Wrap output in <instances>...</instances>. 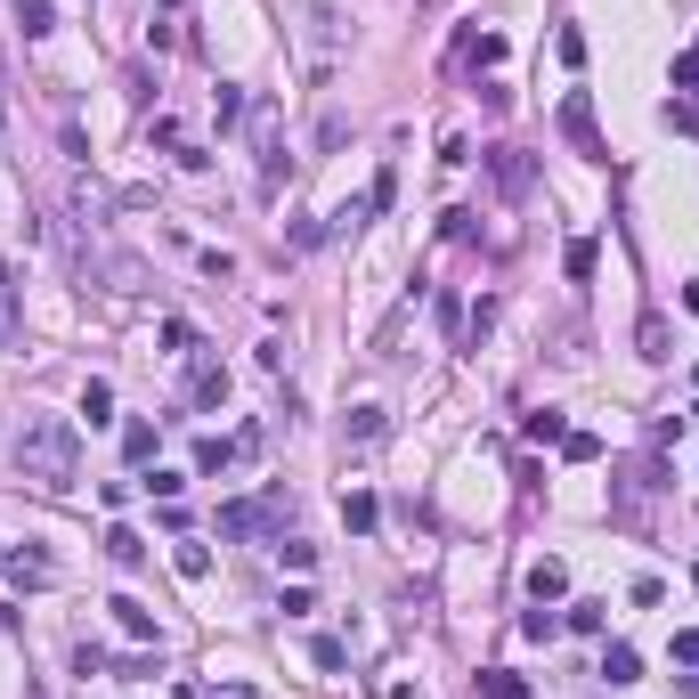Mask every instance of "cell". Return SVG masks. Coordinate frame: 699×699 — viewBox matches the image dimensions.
Instances as JSON below:
<instances>
[{
  "label": "cell",
  "mask_w": 699,
  "mask_h": 699,
  "mask_svg": "<svg viewBox=\"0 0 699 699\" xmlns=\"http://www.w3.org/2000/svg\"><path fill=\"white\" fill-rule=\"evenodd\" d=\"M9 456H17V472L41 480V488H74V480H82V431H74L66 415H25Z\"/></svg>",
  "instance_id": "obj_1"
},
{
  "label": "cell",
  "mask_w": 699,
  "mask_h": 699,
  "mask_svg": "<svg viewBox=\"0 0 699 699\" xmlns=\"http://www.w3.org/2000/svg\"><path fill=\"white\" fill-rule=\"evenodd\" d=\"M301 41H309V57H317V66H334V57H342V9H326V0H301Z\"/></svg>",
  "instance_id": "obj_2"
},
{
  "label": "cell",
  "mask_w": 699,
  "mask_h": 699,
  "mask_svg": "<svg viewBox=\"0 0 699 699\" xmlns=\"http://www.w3.org/2000/svg\"><path fill=\"white\" fill-rule=\"evenodd\" d=\"M277 521H285V488L252 496V504H220V537H261V529H277Z\"/></svg>",
  "instance_id": "obj_3"
},
{
  "label": "cell",
  "mask_w": 699,
  "mask_h": 699,
  "mask_svg": "<svg viewBox=\"0 0 699 699\" xmlns=\"http://www.w3.org/2000/svg\"><path fill=\"white\" fill-rule=\"evenodd\" d=\"M561 139L578 147L586 163H610V147H602V131H594V98H586V90H569V98H561Z\"/></svg>",
  "instance_id": "obj_4"
},
{
  "label": "cell",
  "mask_w": 699,
  "mask_h": 699,
  "mask_svg": "<svg viewBox=\"0 0 699 699\" xmlns=\"http://www.w3.org/2000/svg\"><path fill=\"white\" fill-rule=\"evenodd\" d=\"M488 171H496V187H504V196H529V179H537L521 147H496V155H488Z\"/></svg>",
  "instance_id": "obj_5"
},
{
  "label": "cell",
  "mask_w": 699,
  "mask_h": 699,
  "mask_svg": "<svg viewBox=\"0 0 699 699\" xmlns=\"http://www.w3.org/2000/svg\"><path fill=\"white\" fill-rule=\"evenodd\" d=\"M252 155H261V187H277V106L252 114Z\"/></svg>",
  "instance_id": "obj_6"
},
{
  "label": "cell",
  "mask_w": 699,
  "mask_h": 699,
  "mask_svg": "<svg viewBox=\"0 0 699 699\" xmlns=\"http://www.w3.org/2000/svg\"><path fill=\"white\" fill-rule=\"evenodd\" d=\"M187 399H196V407H220V399H228V366L196 358V374H187Z\"/></svg>",
  "instance_id": "obj_7"
},
{
  "label": "cell",
  "mask_w": 699,
  "mask_h": 699,
  "mask_svg": "<svg viewBox=\"0 0 699 699\" xmlns=\"http://www.w3.org/2000/svg\"><path fill=\"white\" fill-rule=\"evenodd\" d=\"M106 610H114V626L131 634V643H155V610H147V602H131V594H114Z\"/></svg>",
  "instance_id": "obj_8"
},
{
  "label": "cell",
  "mask_w": 699,
  "mask_h": 699,
  "mask_svg": "<svg viewBox=\"0 0 699 699\" xmlns=\"http://www.w3.org/2000/svg\"><path fill=\"white\" fill-rule=\"evenodd\" d=\"M25 342V317H17V269H0V350Z\"/></svg>",
  "instance_id": "obj_9"
},
{
  "label": "cell",
  "mask_w": 699,
  "mask_h": 699,
  "mask_svg": "<svg viewBox=\"0 0 699 699\" xmlns=\"http://www.w3.org/2000/svg\"><path fill=\"white\" fill-rule=\"evenodd\" d=\"M383 431H391V423H383V407H350V415H342V439H350V448H374Z\"/></svg>",
  "instance_id": "obj_10"
},
{
  "label": "cell",
  "mask_w": 699,
  "mask_h": 699,
  "mask_svg": "<svg viewBox=\"0 0 699 699\" xmlns=\"http://www.w3.org/2000/svg\"><path fill=\"white\" fill-rule=\"evenodd\" d=\"M529 594H537V602H561V594H569V569H561L553 553H545V561H529Z\"/></svg>",
  "instance_id": "obj_11"
},
{
  "label": "cell",
  "mask_w": 699,
  "mask_h": 699,
  "mask_svg": "<svg viewBox=\"0 0 699 699\" xmlns=\"http://www.w3.org/2000/svg\"><path fill=\"white\" fill-rule=\"evenodd\" d=\"M342 521H350L358 537H366L374 521H383V504H374V488H350V496H342Z\"/></svg>",
  "instance_id": "obj_12"
},
{
  "label": "cell",
  "mask_w": 699,
  "mask_h": 699,
  "mask_svg": "<svg viewBox=\"0 0 699 699\" xmlns=\"http://www.w3.org/2000/svg\"><path fill=\"white\" fill-rule=\"evenodd\" d=\"M106 553H114L122 569H139V561H147V545H139V529H122V521L106 529Z\"/></svg>",
  "instance_id": "obj_13"
},
{
  "label": "cell",
  "mask_w": 699,
  "mask_h": 699,
  "mask_svg": "<svg viewBox=\"0 0 699 699\" xmlns=\"http://www.w3.org/2000/svg\"><path fill=\"white\" fill-rule=\"evenodd\" d=\"M480 691H488V699H529V675H513V667H488V675H480Z\"/></svg>",
  "instance_id": "obj_14"
},
{
  "label": "cell",
  "mask_w": 699,
  "mask_h": 699,
  "mask_svg": "<svg viewBox=\"0 0 699 699\" xmlns=\"http://www.w3.org/2000/svg\"><path fill=\"white\" fill-rule=\"evenodd\" d=\"M521 431H529V439H537V448H561V439H569V423H561V415H553V407H537V415H529V423H521Z\"/></svg>",
  "instance_id": "obj_15"
},
{
  "label": "cell",
  "mask_w": 699,
  "mask_h": 699,
  "mask_svg": "<svg viewBox=\"0 0 699 699\" xmlns=\"http://www.w3.org/2000/svg\"><path fill=\"white\" fill-rule=\"evenodd\" d=\"M634 675H643V659H634L626 643H610V651H602V683H634Z\"/></svg>",
  "instance_id": "obj_16"
},
{
  "label": "cell",
  "mask_w": 699,
  "mask_h": 699,
  "mask_svg": "<svg viewBox=\"0 0 699 699\" xmlns=\"http://www.w3.org/2000/svg\"><path fill=\"white\" fill-rule=\"evenodd\" d=\"M179 578H212V545H196V537H179Z\"/></svg>",
  "instance_id": "obj_17"
},
{
  "label": "cell",
  "mask_w": 699,
  "mask_h": 699,
  "mask_svg": "<svg viewBox=\"0 0 699 699\" xmlns=\"http://www.w3.org/2000/svg\"><path fill=\"white\" fill-rule=\"evenodd\" d=\"M236 464V439H196V472H228Z\"/></svg>",
  "instance_id": "obj_18"
},
{
  "label": "cell",
  "mask_w": 699,
  "mask_h": 699,
  "mask_svg": "<svg viewBox=\"0 0 699 699\" xmlns=\"http://www.w3.org/2000/svg\"><path fill=\"white\" fill-rule=\"evenodd\" d=\"M122 456L147 464V456H155V423H122Z\"/></svg>",
  "instance_id": "obj_19"
},
{
  "label": "cell",
  "mask_w": 699,
  "mask_h": 699,
  "mask_svg": "<svg viewBox=\"0 0 699 699\" xmlns=\"http://www.w3.org/2000/svg\"><path fill=\"white\" fill-rule=\"evenodd\" d=\"M82 415L90 423H114V383H82Z\"/></svg>",
  "instance_id": "obj_20"
},
{
  "label": "cell",
  "mask_w": 699,
  "mask_h": 699,
  "mask_svg": "<svg viewBox=\"0 0 699 699\" xmlns=\"http://www.w3.org/2000/svg\"><path fill=\"white\" fill-rule=\"evenodd\" d=\"M309 659H317V667H326V675H342V667H350V651L334 643V634H317V643H309Z\"/></svg>",
  "instance_id": "obj_21"
},
{
  "label": "cell",
  "mask_w": 699,
  "mask_h": 699,
  "mask_svg": "<svg viewBox=\"0 0 699 699\" xmlns=\"http://www.w3.org/2000/svg\"><path fill=\"white\" fill-rule=\"evenodd\" d=\"M561 456H569V464H594V456H602V439H594V431H569V439H561Z\"/></svg>",
  "instance_id": "obj_22"
},
{
  "label": "cell",
  "mask_w": 699,
  "mask_h": 699,
  "mask_svg": "<svg viewBox=\"0 0 699 699\" xmlns=\"http://www.w3.org/2000/svg\"><path fill=\"white\" fill-rule=\"evenodd\" d=\"M212 114H220V131H228V122L244 114V90H236V82H220V90H212Z\"/></svg>",
  "instance_id": "obj_23"
},
{
  "label": "cell",
  "mask_w": 699,
  "mask_h": 699,
  "mask_svg": "<svg viewBox=\"0 0 699 699\" xmlns=\"http://www.w3.org/2000/svg\"><path fill=\"white\" fill-rule=\"evenodd\" d=\"M277 561H285V569H317V545H301V537H277Z\"/></svg>",
  "instance_id": "obj_24"
},
{
  "label": "cell",
  "mask_w": 699,
  "mask_h": 699,
  "mask_svg": "<svg viewBox=\"0 0 699 699\" xmlns=\"http://www.w3.org/2000/svg\"><path fill=\"white\" fill-rule=\"evenodd\" d=\"M163 350L187 358V350H196V326H187V317H163Z\"/></svg>",
  "instance_id": "obj_25"
},
{
  "label": "cell",
  "mask_w": 699,
  "mask_h": 699,
  "mask_svg": "<svg viewBox=\"0 0 699 699\" xmlns=\"http://www.w3.org/2000/svg\"><path fill=\"white\" fill-rule=\"evenodd\" d=\"M521 634H537V643H553V634H561V618H553V610H545V602H537V610H529V618H521Z\"/></svg>",
  "instance_id": "obj_26"
},
{
  "label": "cell",
  "mask_w": 699,
  "mask_h": 699,
  "mask_svg": "<svg viewBox=\"0 0 699 699\" xmlns=\"http://www.w3.org/2000/svg\"><path fill=\"white\" fill-rule=\"evenodd\" d=\"M391 196H399V179H391V171H374V187H366V212H391Z\"/></svg>",
  "instance_id": "obj_27"
},
{
  "label": "cell",
  "mask_w": 699,
  "mask_h": 699,
  "mask_svg": "<svg viewBox=\"0 0 699 699\" xmlns=\"http://www.w3.org/2000/svg\"><path fill=\"white\" fill-rule=\"evenodd\" d=\"M561 269H569V277H594V244L578 236V244H569V252H561Z\"/></svg>",
  "instance_id": "obj_28"
},
{
  "label": "cell",
  "mask_w": 699,
  "mask_h": 699,
  "mask_svg": "<svg viewBox=\"0 0 699 699\" xmlns=\"http://www.w3.org/2000/svg\"><path fill=\"white\" fill-rule=\"evenodd\" d=\"M139 488H147V496H163V504H179V488H187V480H179V472H155V480H139Z\"/></svg>",
  "instance_id": "obj_29"
},
{
  "label": "cell",
  "mask_w": 699,
  "mask_h": 699,
  "mask_svg": "<svg viewBox=\"0 0 699 699\" xmlns=\"http://www.w3.org/2000/svg\"><path fill=\"white\" fill-rule=\"evenodd\" d=\"M675 90H699V49H683V57H675Z\"/></svg>",
  "instance_id": "obj_30"
},
{
  "label": "cell",
  "mask_w": 699,
  "mask_h": 699,
  "mask_svg": "<svg viewBox=\"0 0 699 699\" xmlns=\"http://www.w3.org/2000/svg\"><path fill=\"white\" fill-rule=\"evenodd\" d=\"M25 9V33H49V0H17Z\"/></svg>",
  "instance_id": "obj_31"
},
{
  "label": "cell",
  "mask_w": 699,
  "mask_h": 699,
  "mask_svg": "<svg viewBox=\"0 0 699 699\" xmlns=\"http://www.w3.org/2000/svg\"><path fill=\"white\" fill-rule=\"evenodd\" d=\"M683 309H699V285H683Z\"/></svg>",
  "instance_id": "obj_32"
},
{
  "label": "cell",
  "mask_w": 699,
  "mask_h": 699,
  "mask_svg": "<svg viewBox=\"0 0 699 699\" xmlns=\"http://www.w3.org/2000/svg\"><path fill=\"white\" fill-rule=\"evenodd\" d=\"M691 586H699V569H691Z\"/></svg>",
  "instance_id": "obj_33"
},
{
  "label": "cell",
  "mask_w": 699,
  "mask_h": 699,
  "mask_svg": "<svg viewBox=\"0 0 699 699\" xmlns=\"http://www.w3.org/2000/svg\"><path fill=\"white\" fill-rule=\"evenodd\" d=\"M691 423H699V407H691Z\"/></svg>",
  "instance_id": "obj_34"
}]
</instances>
